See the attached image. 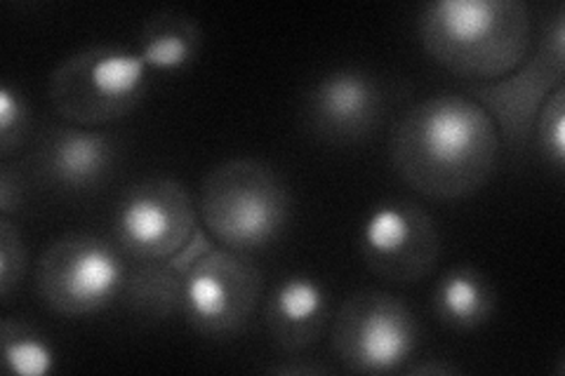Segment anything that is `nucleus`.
<instances>
[{"label": "nucleus", "instance_id": "obj_21", "mask_svg": "<svg viewBox=\"0 0 565 376\" xmlns=\"http://www.w3.org/2000/svg\"><path fill=\"white\" fill-rule=\"evenodd\" d=\"M24 195L26 186L20 172H14L10 165H3V172H0V212H3V217H10V214L22 210Z\"/></svg>", "mask_w": 565, "mask_h": 376}, {"label": "nucleus", "instance_id": "obj_20", "mask_svg": "<svg viewBox=\"0 0 565 376\" xmlns=\"http://www.w3.org/2000/svg\"><path fill=\"white\" fill-rule=\"evenodd\" d=\"M31 114L24 95L12 83L0 87V158L8 160L24 147Z\"/></svg>", "mask_w": 565, "mask_h": 376}, {"label": "nucleus", "instance_id": "obj_12", "mask_svg": "<svg viewBox=\"0 0 565 376\" xmlns=\"http://www.w3.org/2000/svg\"><path fill=\"white\" fill-rule=\"evenodd\" d=\"M118 141L81 125L52 128L35 155V165L52 186L68 193L97 191L116 172Z\"/></svg>", "mask_w": 565, "mask_h": 376}, {"label": "nucleus", "instance_id": "obj_22", "mask_svg": "<svg viewBox=\"0 0 565 376\" xmlns=\"http://www.w3.org/2000/svg\"><path fill=\"white\" fill-rule=\"evenodd\" d=\"M408 374H413V376H422V374H427V376H452V374H462V369L459 367H455L452 363H431V361H427V363H419V365H413L411 369H408Z\"/></svg>", "mask_w": 565, "mask_h": 376}, {"label": "nucleus", "instance_id": "obj_3", "mask_svg": "<svg viewBox=\"0 0 565 376\" xmlns=\"http://www.w3.org/2000/svg\"><path fill=\"white\" fill-rule=\"evenodd\" d=\"M199 217L220 247L250 255L286 233L292 217L290 191L262 160H224L203 179Z\"/></svg>", "mask_w": 565, "mask_h": 376}, {"label": "nucleus", "instance_id": "obj_2", "mask_svg": "<svg viewBox=\"0 0 565 376\" xmlns=\"http://www.w3.org/2000/svg\"><path fill=\"white\" fill-rule=\"evenodd\" d=\"M417 33L436 64L473 85H490L530 55L533 17L523 0H431L419 12Z\"/></svg>", "mask_w": 565, "mask_h": 376}, {"label": "nucleus", "instance_id": "obj_19", "mask_svg": "<svg viewBox=\"0 0 565 376\" xmlns=\"http://www.w3.org/2000/svg\"><path fill=\"white\" fill-rule=\"evenodd\" d=\"M29 268V253L20 228L10 217H0V299L12 301V294L22 288Z\"/></svg>", "mask_w": 565, "mask_h": 376}, {"label": "nucleus", "instance_id": "obj_11", "mask_svg": "<svg viewBox=\"0 0 565 376\" xmlns=\"http://www.w3.org/2000/svg\"><path fill=\"white\" fill-rule=\"evenodd\" d=\"M384 111L380 83L359 68H340L316 80L305 99L307 125L332 144L361 141L373 132Z\"/></svg>", "mask_w": 565, "mask_h": 376}, {"label": "nucleus", "instance_id": "obj_6", "mask_svg": "<svg viewBox=\"0 0 565 376\" xmlns=\"http://www.w3.org/2000/svg\"><path fill=\"white\" fill-rule=\"evenodd\" d=\"M422 330L403 299L365 290L351 294L334 318L332 351L353 374H392L413 361Z\"/></svg>", "mask_w": 565, "mask_h": 376}, {"label": "nucleus", "instance_id": "obj_15", "mask_svg": "<svg viewBox=\"0 0 565 376\" xmlns=\"http://www.w3.org/2000/svg\"><path fill=\"white\" fill-rule=\"evenodd\" d=\"M203 33L189 14L166 10L145 22L139 33V57L153 71H182L199 57Z\"/></svg>", "mask_w": 565, "mask_h": 376}, {"label": "nucleus", "instance_id": "obj_14", "mask_svg": "<svg viewBox=\"0 0 565 376\" xmlns=\"http://www.w3.org/2000/svg\"><path fill=\"white\" fill-rule=\"evenodd\" d=\"M498 297L490 280L473 266H457L438 280L431 294L434 315L452 330H479L492 320Z\"/></svg>", "mask_w": 565, "mask_h": 376}, {"label": "nucleus", "instance_id": "obj_5", "mask_svg": "<svg viewBox=\"0 0 565 376\" xmlns=\"http://www.w3.org/2000/svg\"><path fill=\"white\" fill-rule=\"evenodd\" d=\"M130 268L114 243L90 233H68L50 243L35 268V292L62 318L109 309L126 290Z\"/></svg>", "mask_w": 565, "mask_h": 376}, {"label": "nucleus", "instance_id": "obj_10", "mask_svg": "<svg viewBox=\"0 0 565 376\" xmlns=\"http://www.w3.org/2000/svg\"><path fill=\"white\" fill-rule=\"evenodd\" d=\"M359 249L370 273L408 288L427 278L440 255V236L431 214L411 201H384L361 226Z\"/></svg>", "mask_w": 565, "mask_h": 376}, {"label": "nucleus", "instance_id": "obj_4", "mask_svg": "<svg viewBox=\"0 0 565 376\" xmlns=\"http://www.w3.org/2000/svg\"><path fill=\"white\" fill-rule=\"evenodd\" d=\"M149 89V66L137 50L93 45L66 57L47 83L52 109L68 125L97 128L126 118Z\"/></svg>", "mask_w": 565, "mask_h": 376}, {"label": "nucleus", "instance_id": "obj_23", "mask_svg": "<svg viewBox=\"0 0 565 376\" xmlns=\"http://www.w3.org/2000/svg\"><path fill=\"white\" fill-rule=\"evenodd\" d=\"M267 372H271V374H295V376H299V374H307V376H318V374H330V369L328 367H321V365H299V363H295V365H274V367H267Z\"/></svg>", "mask_w": 565, "mask_h": 376}, {"label": "nucleus", "instance_id": "obj_16", "mask_svg": "<svg viewBox=\"0 0 565 376\" xmlns=\"http://www.w3.org/2000/svg\"><path fill=\"white\" fill-rule=\"evenodd\" d=\"M184 271L172 261H137L128 273L122 301L141 320H166L182 311Z\"/></svg>", "mask_w": 565, "mask_h": 376}, {"label": "nucleus", "instance_id": "obj_9", "mask_svg": "<svg viewBox=\"0 0 565 376\" xmlns=\"http://www.w3.org/2000/svg\"><path fill=\"white\" fill-rule=\"evenodd\" d=\"M563 74L565 12L558 8L554 20L542 31L535 52L525 57L514 74L490 85H471L469 95L492 116L500 139L514 149H521L533 137L535 118L544 99L563 85Z\"/></svg>", "mask_w": 565, "mask_h": 376}, {"label": "nucleus", "instance_id": "obj_17", "mask_svg": "<svg viewBox=\"0 0 565 376\" xmlns=\"http://www.w3.org/2000/svg\"><path fill=\"white\" fill-rule=\"evenodd\" d=\"M0 344L8 372L17 376H47L57 369V351L26 322L6 318L0 325Z\"/></svg>", "mask_w": 565, "mask_h": 376}, {"label": "nucleus", "instance_id": "obj_18", "mask_svg": "<svg viewBox=\"0 0 565 376\" xmlns=\"http://www.w3.org/2000/svg\"><path fill=\"white\" fill-rule=\"evenodd\" d=\"M533 132L546 165L561 172L565 165V83L544 99Z\"/></svg>", "mask_w": 565, "mask_h": 376}, {"label": "nucleus", "instance_id": "obj_7", "mask_svg": "<svg viewBox=\"0 0 565 376\" xmlns=\"http://www.w3.org/2000/svg\"><path fill=\"white\" fill-rule=\"evenodd\" d=\"M262 297V273L255 261L226 247H210L184 271L182 313L189 325L210 339L238 334Z\"/></svg>", "mask_w": 565, "mask_h": 376}, {"label": "nucleus", "instance_id": "obj_8", "mask_svg": "<svg viewBox=\"0 0 565 376\" xmlns=\"http://www.w3.org/2000/svg\"><path fill=\"white\" fill-rule=\"evenodd\" d=\"M196 207L189 191L168 176L137 182L114 210V240L135 261H168L196 236Z\"/></svg>", "mask_w": 565, "mask_h": 376}, {"label": "nucleus", "instance_id": "obj_1", "mask_svg": "<svg viewBox=\"0 0 565 376\" xmlns=\"http://www.w3.org/2000/svg\"><path fill=\"white\" fill-rule=\"evenodd\" d=\"M492 116L467 95H434L405 111L392 135L396 174L434 201H457L483 189L500 160Z\"/></svg>", "mask_w": 565, "mask_h": 376}, {"label": "nucleus", "instance_id": "obj_13", "mask_svg": "<svg viewBox=\"0 0 565 376\" xmlns=\"http://www.w3.org/2000/svg\"><path fill=\"white\" fill-rule=\"evenodd\" d=\"M330 297L311 276L292 273L282 278L267 301V332L282 353H299L313 346L326 332Z\"/></svg>", "mask_w": 565, "mask_h": 376}]
</instances>
